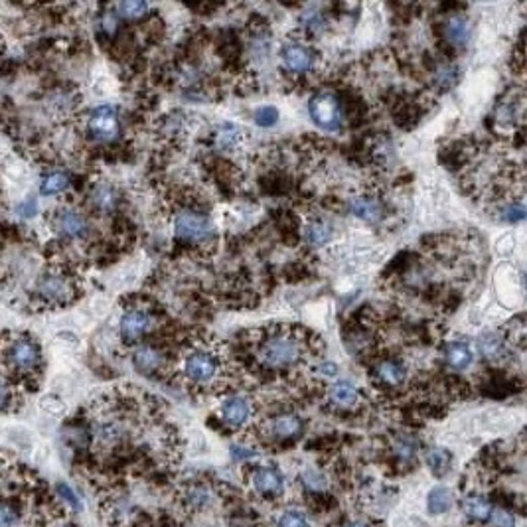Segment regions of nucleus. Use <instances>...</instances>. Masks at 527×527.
Returning a JSON list of instances; mask_svg holds the SVG:
<instances>
[{"label": "nucleus", "instance_id": "nucleus-27", "mask_svg": "<svg viewBox=\"0 0 527 527\" xmlns=\"http://www.w3.org/2000/svg\"><path fill=\"white\" fill-rule=\"evenodd\" d=\"M91 202L99 211H111L117 204V192L111 186L99 184L91 190Z\"/></svg>", "mask_w": 527, "mask_h": 527}, {"label": "nucleus", "instance_id": "nucleus-41", "mask_svg": "<svg viewBox=\"0 0 527 527\" xmlns=\"http://www.w3.org/2000/svg\"><path fill=\"white\" fill-rule=\"evenodd\" d=\"M316 372H320L322 375H326V377H334V375L338 374V365L332 362H322L316 365Z\"/></svg>", "mask_w": 527, "mask_h": 527}, {"label": "nucleus", "instance_id": "nucleus-19", "mask_svg": "<svg viewBox=\"0 0 527 527\" xmlns=\"http://www.w3.org/2000/svg\"><path fill=\"white\" fill-rule=\"evenodd\" d=\"M132 363L141 374H153L162 365V353L153 346H136L132 351Z\"/></svg>", "mask_w": 527, "mask_h": 527}, {"label": "nucleus", "instance_id": "nucleus-13", "mask_svg": "<svg viewBox=\"0 0 527 527\" xmlns=\"http://www.w3.org/2000/svg\"><path fill=\"white\" fill-rule=\"evenodd\" d=\"M52 225L57 235L62 237H79L87 230V221L85 218L71 208L57 209L52 218Z\"/></svg>", "mask_w": 527, "mask_h": 527}, {"label": "nucleus", "instance_id": "nucleus-38", "mask_svg": "<svg viewBox=\"0 0 527 527\" xmlns=\"http://www.w3.org/2000/svg\"><path fill=\"white\" fill-rule=\"evenodd\" d=\"M230 454L235 462H243L253 458V456H255V451H253V449H245L243 444H233L230 449Z\"/></svg>", "mask_w": 527, "mask_h": 527}, {"label": "nucleus", "instance_id": "nucleus-16", "mask_svg": "<svg viewBox=\"0 0 527 527\" xmlns=\"http://www.w3.org/2000/svg\"><path fill=\"white\" fill-rule=\"evenodd\" d=\"M494 505L482 496H466L462 500V512L474 524H488L494 516Z\"/></svg>", "mask_w": 527, "mask_h": 527}, {"label": "nucleus", "instance_id": "nucleus-15", "mask_svg": "<svg viewBox=\"0 0 527 527\" xmlns=\"http://www.w3.org/2000/svg\"><path fill=\"white\" fill-rule=\"evenodd\" d=\"M374 377L381 385L387 387H399L405 384L407 379V367L397 360H381L374 365L372 370Z\"/></svg>", "mask_w": 527, "mask_h": 527}, {"label": "nucleus", "instance_id": "nucleus-6", "mask_svg": "<svg viewBox=\"0 0 527 527\" xmlns=\"http://www.w3.org/2000/svg\"><path fill=\"white\" fill-rule=\"evenodd\" d=\"M308 113L312 122L324 131H338L344 121L340 101L332 93H318L308 101Z\"/></svg>", "mask_w": 527, "mask_h": 527}, {"label": "nucleus", "instance_id": "nucleus-20", "mask_svg": "<svg viewBox=\"0 0 527 527\" xmlns=\"http://www.w3.org/2000/svg\"><path fill=\"white\" fill-rule=\"evenodd\" d=\"M472 350L464 342H451L444 348V360L454 372H464L472 363Z\"/></svg>", "mask_w": 527, "mask_h": 527}, {"label": "nucleus", "instance_id": "nucleus-10", "mask_svg": "<svg viewBox=\"0 0 527 527\" xmlns=\"http://www.w3.org/2000/svg\"><path fill=\"white\" fill-rule=\"evenodd\" d=\"M150 326H153L150 310H146L141 304H134V307L127 308L122 312L119 332H121V338L125 344H132V342H136L139 338H143L144 334L150 330Z\"/></svg>", "mask_w": 527, "mask_h": 527}, {"label": "nucleus", "instance_id": "nucleus-14", "mask_svg": "<svg viewBox=\"0 0 527 527\" xmlns=\"http://www.w3.org/2000/svg\"><path fill=\"white\" fill-rule=\"evenodd\" d=\"M302 419L295 413H281L267 421V437L275 440H290L300 435Z\"/></svg>", "mask_w": 527, "mask_h": 527}, {"label": "nucleus", "instance_id": "nucleus-11", "mask_svg": "<svg viewBox=\"0 0 527 527\" xmlns=\"http://www.w3.org/2000/svg\"><path fill=\"white\" fill-rule=\"evenodd\" d=\"M281 59H283V66L288 73L304 76L316 64V54L308 45L300 44V42H290V44L283 45Z\"/></svg>", "mask_w": 527, "mask_h": 527}, {"label": "nucleus", "instance_id": "nucleus-43", "mask_svg": "<svg viewBox=\"0 0 527 527\" xmlns=\"http://www.w3.org/2000/svg\"><path fill=\"white\" fill-rule=\"evenodd\" d=\"M344 527H367L365 524H362V521H350V524H346Z\"/></svg>", "mask_w": 527, "mask_h": 527}, {"label": "nucleus", "instance_id": "nucleus-2", "mask_svg": "<svg viewBox=\"0 0 527 527\" xmlns=\"http://www.w3.org/2000/svg\"><path fill=\"white\" fill-rule=\"evenodd\" d=\"M178 374L180 379L192 389H218L225 375L221 348L204 338L182 346L178 353Z\"/></svg>", "mask_w": 527, "mask_h": 527}, {"label": "nucleus", "instance_id": "nucleus-39", "mask_svg": "<svg viewBox=\"0 0 527 527\" xmlns=\"http://www.w3.org/2000/svg\"><path fill=\"white\" fill-rule=\"evenodd\" d=\"M117 24H119V20H117V16H115L113 12H107V14L101 16V28H103V32L113 34L117 30Z\"/></svg>", "mask_w": 527, "mask_h": 527}, {"label": "nucleus", "instance_id": "nucleus-40", "mask_svg": "<svg viewBox=\"0 0 527 527\" xmlns=\"http://www.w3.org/2000/svg\"><path fill=\"white\" fill-rule=\"evenodd\" d=\"M302 24L310 28V30H318L320 24H322V16L316 14V12H310V14H304L302 16Z\"/></svg>", "mask_w": 527, "mask_h": 527}, {"label": "nucleus", "instance_id": "nucleus-30", "mask_svg": "<svg viewBox=\"0 0 527 527\" xmlns=\"http://www.w3.org/2000/svg\"><path fill=\"white\" fill-rule=\"evenodd\" d=\"M527 216V206L524 202H510L502 208L498 209V218L502 221H507V223H516V221H521Z\"/></svg>", "mask_w": 527, "mask_h": 527}, {"label": "nucleus", "instance_id": "nucleus-21", "mask_svg": "<svg viewBox=\"0 0 527 527\" xmlns=\"http://www.w3.org/2000/svg\"><path fill=\"white\" fill-rule=\"evenodd\" d=\"M454 504V494L447 486H435L427 494V512L430 516H442L447 514Z\"/></svg>", "mask_w": 527, "mask_h": 527}, {"label": "nucleus", "instance_id": "nucleus-24", "mask_svg": "<svg viewBox=\"0 0 527 527\" xmlns=\"http://www.w3.org/2000/svg\"><path fill=\"white\" fill-rule=\"evenodd\" d=\"M419 442L415 437L411 435H397L393 439V454L397 456V461H401L403 464H409L417 458Z\"/></svg>", "mask_w": 527, "mask_h": 527}, {"label": "nucleus", "instance_id": "nucleus-25", "mask_svg": "<svg viewBox=\"0 0 527 527\" xmlns=\"http://www.w3.org/2000/svg\"><path fill=\"white\" fill-rule=\"evenodd\" d=\"M69 184H71V176L67 172H62V170H55V172H48L42 178L40 190L45 196H54V194H59V192H66Z\"/></svg>", "mask_w": 527, "mask_h": 527}, {"label": "nucleus", "instance_id": "nucleus-8", "mask_svg": "<svg viewBox=\"0 0 527 527\" xmlns=\"http://www.w3.org/2000/svg\"><path fill=\"white\" fill-rule=\"evenodd\" d=\"M87 131L91 139L97 143H111L119 136L121 132V122L115 109L111 107H97L89 113L87 117Z\"/></svg>", "mask_w": 527, "mask_h": 527}, {"label": "nucleus", "instance_id": "nucleus-31", "mask_svg": "<svg viewBox=\"0 0 527 527\" xmlns=\"http://www.w3.org/2000/svg\"><path fill=\"white\" fill-rule=\"evenodd\" d=\"M276 527H310V521L300 510H285L276 517Z\"/></svg>", "mask_w": 527, "mask_h": 527}, {"label": "nucleus", "instance_id": "nucleus-18", "mask_svg": "<svg viewBox=\"0 0 527 527\" xmlns=\"http://www.w3.org/2000/svg\"><path fill=\"white\" fill-rule=\"evenodd\" d=\"M211 490H209L206 484H190L186 490L182 492V502H184V507L190 510V512H204L209 504H211Z\"/></svg>", "mask_w": 527, "mask_h": 527}, {"label": "nucleus", "instance_id": "nucleus-12", "mask_svg": "<svg viewBox=\"0 0 527 527\" xmlns=\"http://www.w3.org/2000/svg\"><path fill=\"white\" fill-rule=\"evenodd\" d=\"M253 415V407L249 399L243 395H230L221 401L220 417L223 425L230 428H241L243 425L249 423Z\"/></svg>", "mask_w": 527, "mask_h": 527}, {"label": "nucleus", "instance_id": "nucleus-23", "mask_svg": "<svg viewBox=\"0 0 527 527\" xmlns=\"http://www.w3.org/2000/svg\"><path fill=\"white\" fill-rule=\"evenodd\" d=\"M425 462H427L428 470L435 474L437 478H440V476H444V474L451 470L452 456L449 451L435 447V449H428L427 451V454H425Z\"/></svg>", "mask_w": 527, "mask_h": 527}, {"label": "nucleus", "instance_id": "nucleus-42", "mask_svg": "<svg viewBox=\"0 0 527 527\" xmlns=\"http://www.w3.org/2000/svg\"><path fill=\"white\" fill-rule=\"evenodd\" d=\"M16 211H18L22 218H32L34 213H36V202H34V199H28V202L20 204V206L16 208Z\"/></svg>", "mask_w": 527, "mask_h": 527}, {"label": "nucleus", "instance_id": "nucleus-3", "mask_svg": "<svg viewBox=\"0 0 527 527\" xmlns=\"http://www.w3.org/2000/svg\"><path fill=\"white\" fill-rule=\"evenodd\" d=\"M2 358H4L6 375L12 374L14 377H24V379L38 377V374L42 372V363H44L40 344L26 332H14V334L6 332L4 334Z\"/></svg>", "mask_w": 527, "mask_h": 527}, {"label": "nucleus", "instance_id": "nucleus-5", "mask_svg": "<svg viewBox=\"0 0 527 527\" xmlns=\"http://www.w3.org/2000/svg\"><path fill=\"white\" fill-rule=\"evenodd\" d=\"M174 233L180 241L206 243L213 235V227L196 209H180L174 216Z\"/></svg>", "mask_w": 527, "mask_h": 527}, {"label": "nucleus", "instance_id": "nucleus-32", "mask_svg": "<svg viewBox=\"0 0 527 527\" xmlns=\"http://www.w3.org/2000/svg\"><path fill=\"white\" fill-rule=\"evenodd\" d=\"M117 10L125 18H141L148 10V4L141 2V0H127V2L117 4Z\"/></svg>", "mask_w": 527, "mask_h": 527}, {"label": "nucleus", "instance_id": "nucleus-17", "mask_svg": "<svg viewBox=\"0 0 527 527\" xmlns=\"http://www.w3.org/2000/svg\"><path fill=\"white\" fill-rule=\"evenodd\" d=\"M328 399L332 405L340 407V409H351L358 405L360 401V389L351 381H334L328 387Z\"/></svg>", "mask_w": 527, "mask_h": 527}, {"label": "nucleus", "instance_id": "nucleus-36", "mask_svg": "<svg viewBox=\"0 0 527 527\" xmlns=\"http://www.w3.org/2000/svg\"><path fill=\"white\" fill-rule=\"evenodd\" d=\"M18 521V510L16 504H12L10 500H4L2 510H0V524L2 527H14Z\"/></svg>", "mask_w": 527, "mask_h": 527}, {"label": "nucleus", "instance_id": "nucleus-33", "mask_svg": "<svg viewBox=\"0 0 527 527\" xmlns=\"http://www.w3.org/2000/svg\"><path fill=\"white\" fill-rule=\"evenodd\" d=\"M253 121L259 127H273L279 121V111L275 107H259L253 113Z\"/></svg>", "mask_w": 527, "mask_h": 527}, {"label": "nucleus", "instance_id": "nucleus-22", "mask_svg": "<svg viewBox=\"0 0 527 527\" xmlns=\"http://www.w3.org/2000/svg\"><path fill=\"white\" fill-rule=\"evenodd\" d=\"M350 209L353 216H358L360 220L365 221H379L384 216V208L379 204V199L375 198H356L350 202Z\"/></svg>", "mask_w": 527, "mask_h": 527}, {"label": "nucleus", "instance_id": "nucleus-9", "mask_svg": "<svg viewBox=\"0 0 527 527\" xmlns=\"http://www.w3.org/2000/svg\"><path fill=\"white\" fill-rule=\"evenodd\" d=\"M440 38L444 48L451 52H461L470 42V22L464 14L452 12L447 14L444 20L440 22Z\"/></svg>", "mask_w": 527, "mask_h": 527}, {"label": "nucleus", "instance_id": "nucleus-1", "mask_svg": "<svg viewBox=\"0 0 527 527\" xmlns=\"http://www.w3.org/2000/svg\"><path fill=\"white\" fill-rule=\"evenodd\" d=\"M316 340L312 332L300 326H267L253 334V360L269 372L293 370L316 351Z\"/></svg>", "mask_w": 527, "mask_h": 527}, {"label": "nucleus", "instance_id": "nucleus-26", "mask_svg": "<svg viewBox=\"0 0 527 527\" xmlns=\"http://www.w3.org/2000/svg\"><path fill=\"white\" fill-rule=\"evenodd\" d=\"M55 496L59 498V502L66 505L67 510H71V512H76V514L83 512V507H85L83 498L79 496V492H77L73 486H69L67 482L55 484Z\"/></svg>", "mask_w": 527, "mask_h": 527}, {"label": "nucleus", "instance_id": "nucleus-37", "mask_svg": "<svg viewBox=\"0 0 527 527\" xmlns=\"http://www.w3.org/2000/svg\"><path fill=\"white\" fill-rule=\"evenodd\" d=\"M494 527H516V517L512 516L507 510H494V516L490 519Z\"/></svg>", "mask_w": 527, "mask_h": 527}, {"label": "nucleus", "instance_id": "nucleus-4", "mask_svg": "<svg viewBox=\"0 0 527 527\" xmlns=\"http://www.w3.org/2000/svg\"><path fill=\"white\" fill-rule=\"evenodd\" d=\"M77 290L73 276L66 271H48L38 279L34 298L44 302L45 307H64L73 302Z\"/></svg>", "mask_w": 527, "mask_h": 527}, {"label": "nucleus", "instance_id": "nucleus-29", "mask_svg": "<svg viewBox=\"0 0 527 527\" xmlns=\"http://www.w3.org/2000/svg\"><path fill=\"white\" fill-rule=\"evenodd\" d=\"M216 143L223 150L235 148L239 144V129L235 125H220V129L216 132Z\"/></svg>", "mask_w": 527, "mask_h": 527}, {"label": "nucleus", "instance_id": "nucleus-28", "mask_svg": "<svg viewBox=\"0 0 527 527\" xmlns=\"http://www.w3.org/2000/svg\"><path fill=\"white\" fill-rule=\"evenodd\" d=\"M330 237H332V230H330V225L326 221H312V223H308L307 227H304V239L310 245H314V247H320V245L328 243Z\"/></svg>", "mask_w": 527, "mask_h": 527}, {"label": "nucleus", "instance_id": "nucleus-35", "mask_svg": "<svg viewBox=\"0 0 527 527\" xmlns=\"http://www.w3.org/2000/svg\"><path fill=\"white\" fill-rule=\"evenodd\" d=\"M514 69L517 76H521L527 83V36L524 38L521 45H517L516 55H514Z\"/></svg>", "mask_w": 527, "mask_h": 527}, {"label": "nucleus", "instance_id": "nucleus-7", "mask_svg": "<svg viewBox=\"0 0 527 527\" xmlns=\"http://www.w3.org/2000/svg\"><path fill=\"white\" fill-rule=\"evenodd\" d=\"M249 486L263 498H281L285 494V476L273 464H255L249 468Z\"/></svg>", "mask_w": 527, "mask_h": 527}, {"label": "nucleus", "instance_id": "nucleus-34", "mask_svg": "<svg viewBox=\"0 0 527 527\" xmlns=\"http://www.w3.org/2000/svg\"><path fill=\"white\" fill-rule=\"evenodd\" d=\"M300 482L307 490H312V492H320L326 488V480L322 478V474H318L316 470H307L300 476Z\"/></svg>", "mask_w": 527, "mask_h": 527}]
</instances>
